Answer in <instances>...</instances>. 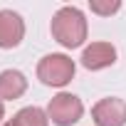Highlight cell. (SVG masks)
Masks as SVG:
<instances>
[{
    "label": "cell",
    "instance_id": "11",
    "mask_svg": "<svg viewBox=\"0 0 126 126\" xmlns=\"http://www.w3.org/2000/svg\"><path fill=\"white\" fill-rule=\"evenodd\" d=\"M5 126H15V124H13V119H10V121H8V124H5Z\"/></svg>",
    "mask_w": 126,
    "mask_h": 126
},
{
    "label": "cell",
    "instance_id": "8",
    "mask_svg": "<svg viewBox=\"0 0 126 126\" xmlns=\"http://www.w3.org/2000/svg\"><path fill=\"white\" fill-rule=\"evenodd\" d=\"M15 126H49V116L40 106H25L13 116Z\"/></svg>",
    "mask_w": 126,
    "mask_h": 126
},
{
    "label": "cell",
    "instance_id": "4",
    "mask_svg": "<svg viewBox=\"0 0 126 126\" xmlns=\"http://www.w3.org/2000/svg\"><path fill=\"white\" fill-rule=\"evenodd\" d=\"M92 119L96 126H124L126 124V101L119 96H106L94 104Z\"/></svg>",
    "mask_w": 126,
    "mask_h": 126
},
{
    "label": "cell",
    "instance_id": "7",
    "mask_svg": "<svg viewBox=\"0 0 126 126\" xmlns=\"http://www.w3.org/2000/svg\"><path fill=\"white\" fill-rule=\"evenodd\" d=\"M27 92V79L17 69L0 72V101H15Z\"/></svg>",
    "mask_w": 126,
    "mask_h": 126
},
{
    "label": "cell",
    "instance_id": "5",
    "mask_svg": "<svg viewBox=\"0 0 126 126\" xmlns=\"http://www.w3.org/2000/svg\"><path fill=\"white\" fill-rule=\"evenodd\" d=\"M25 37V22L13 10H0V49H13Z\"/></svg>",
    "mask_w": 126,
    "mask_h": 126
},
{
    "label": "cell",
    "instance_id": "2",
    "mask_svg": "<svg viewBox=\"0 0 126 126\" xmlns=\"http://www.w3.org/2000/svg\"><path fill=\"white\" fill-rule=\"evenodd\" d=\"M74 59L67 54H45L37 64V79L47 87H67L74 79Z\"/></svg>",
    "mask_w": 126,
    "mask_h": 126
},
{
    "label": "cell",
    "instance_id": "6",
    "mask_svg": "<svg viewBox=\"0 0 126 126\" xmlns=\"http://www.w3.org/2000/svg\"><path fill=\"white\" fill-rule=\"evenodd\" d=\"M116 62V49L111 42H92L89 47H84L82 52V64L92 72L96 69H106Z\"/></svg>",
    "mask_w": 126,
    "mask_h": 126
},
{
    "label": "cell",
    "instance_id": "1",
    "mask_svg": "<svg viewBox=\"0 0 126 126\" xmlns=\"http://www.w3.org/2000/svg\"><path fill=\"white\" fill-rule=\"evenodd\" d=\"M49 30H52V37L62 47L74 49V47H82L84 40H87V17L79 8L64 5L54 13Z\"/></svg>",
    "mask_w": 126,
    "mask_h": 126
},
{
    "label": "cell",
    "instance_id": "9",
    "mask_svg": "<svg viewBox=\"0 0 126 126\" xmlns=\"http://www.w3.org/2000/svg\"><path fill=\"white\" fill-rule=\"evenodd\" d=\"M89 8L96 15H114V13H119L121 3L119 0H89Z\"/></svg>",
    "mask_w": 126,
    "mask_h": 126
},
{
    "label": "cell",
    "instance_id": "3",
    "mask_svg": "<svg viewBox=\"0 0 126 126\" xmlns=\"http://www.w3.org/2000/svg\"><path fill=\"white\" fill-rule=\"evenodd\" d=\"M82 114H84V106H82L79 96L67 94V92L52 96V101L47 104V116L57 126H74L82 119Z\"/></svg>",
    "mask_w": 126,
    "mask_h": 126
},
{
    "label": "cell",
    "instance_id": "10",
    "mask_svg": "<svg viewBox=\"0 0 126 126\" xmlns=\"http://www.w3.org/2000/svg\"><path fill=\"white\" fill-rule=\"evenodd\" d=\"M3 116H5V106H3V101H0V121H3Z\"/></svg>",
    "mask_w": 126,
    "mask_h": 126
}]
</instances>
